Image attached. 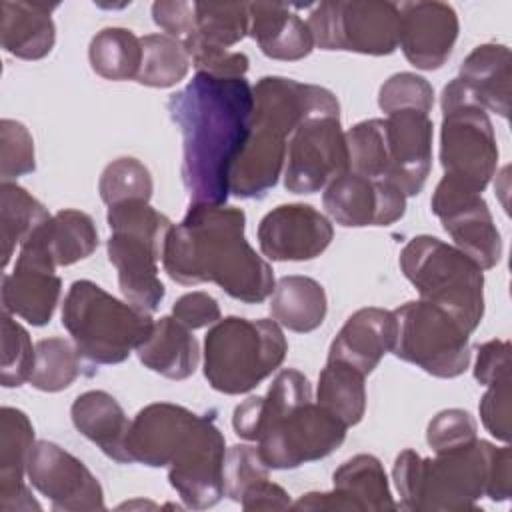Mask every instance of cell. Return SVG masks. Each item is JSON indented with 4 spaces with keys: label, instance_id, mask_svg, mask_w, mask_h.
Masks as SVG:
<instances>
[{
    "label": "cell",
    "instance_id": "6da1fadb",
    "mask_svg": "<svg viewBox=\"0 0 512 512\" xmlns=\"http://www.w3.org/2000/svg\"><path fill=\"white\" fill-rule=\"evenodd\" d=\"M254 108L246 78L196 72L168 100L182 134V182L192 204H226L230 174L244 150Z\"/></svg>",
    "mask_w": 512,
    "mask_h": 512
},
{
    "label": "cell",
    "instance_id": "7a4b0ae2",
    "mask_svg": "<svg viewBox=\"0 0 512 512\" xmlns=\"http://www.w3.org/2000/svg\"><path fill=\"white\" fill-rule=\"evenodd\" d=\"M244 226L246 216L236 206L192 204L164 240L166 274L184 286L214 282L246 304L264 302L274 290V272L248 244Z\"/></svg>",
    "mask_w": 512,
    "mask_h": 512
},
{
    "label": "cell",
    "instance_id": "3957f363",
    "mask_svg": "<svg viewBox=\"0 0 512 512\" xmlns=\"http://www.w3.org/2000/svg\"><path fill=\"white\" fill-rule=\"evenodd\" d=\"M126 446L132 462L168 466L170 486L188 508L206 510L222 500L226 440L214 418L154 402L132 420Z\"/></svg>",
    "mask_w": 512,
    "mask_h": 512
},
{
    "label": "cell",
    "instance_id": "277c9868",
    "mask_svg": "<svg viewBox=\"0 0 512 512\" xmlns=\"http://www.w3.org/2000/svg\"><path fill=\"white\" fill-rule=\"evenodd\" d=\"M232 426L256 450L268 470H290L330 456L346 438V426L312 400L308 378L284 368L264 396L234 408Z\"/></svg>",
    "mask_w": 512,
    "mask_h": 512
},
{
    "label": "cell",
    "instance_id": "5b68a950",
    "mask_svg": "<svg viewBox=\"0 0 512 512\" xmlns=\"http://www.w3.org/2000/svg\"><path fill=\"white\" fill-rule=\"evenodd\" d=\"M252 94L250 132L230 174V194L238 198H262L276 186L286 162V138L306 118L340 112V104L328 88L284 76L260 78Z\"/></svg>",
    "mask_w": 512,
    "mask_h": 512
},
{
    "label": "cell",
    "instance_id": "8992f818",
    "mask_svg": "<svg viewBox=\"0 0 512 512\" xmlns=\"http://www.w3.org/2000/svg\"><path fill=\"white\" fill-rule=\"evenodd\" d=\"M494 444L474 440L466 446L422 458L402 450L392 468L400 506L412 512H464L476 510L486 496Z\"/></svg>",
    "mask_w": 512,
    "mask_h": 512
},
{
    "label": "cell",
    "instance_id": "52a82bcc",
    "mask_svg": "<svg viewBox=\"0 0 512 512\" xmlns=\"http://www.w3.org/2000/svg\"><path fill=\"white\" fill-rule=\"evenodd\" d=\"M150 314L114 298L92 280H76L62 304V326L82 358L94 364H120L150 334Z\"/></svg>",
    "mask_w": 512,
    "mask_h": 512
},
{
    "label": "cell",
    "instance_id": "ba28073f",
    "mask_svg": "<svg viewBox=\"0 0 512 512\" xmlns=\"http://www.w3.org/2000/svg\"><path fill=\"white\" fill-rule=\"evenodd\" d=\"M112 230L106 248L108 260L118 270V286L126 302L154 312L164 300V284L158 278V260L172 228L168 216L144 200H128L108 206Z\"/></svg>",
    "mask_w": 512,
    "mask_h": 512
},
{
    "label": "cell",
    "instance_id": "9c48e42d",
    "mask_svg": "<svg viewBox=\"0 0 512 512\" xmlns=\"http://www.w3.org/2000/svg\"><path fill=\"white\" fill-rule=\"evenodd\" d=\"M400 268L420 300L446 310L470 334L484 316V272L456 246L414 236L400 252Z\"/></svg>",
    "mask_w": 512,
    "mask_h": 512
},
{
    "label": "cell",
    "instance_id": "30bf717a",
    "mask_svg": "<svg viewBox=\"0 0 512 512\" xmlns=\"http://www.w3.org/2000/svg\"><path fill=\"white\" fill-rule=\"evenodd\" d=\"M286 352L278 322L228 316L204 338V376L222 394H244L280 368Z\"/></svg>",
    "mask_w": 512,
    "mask_h": 512
},
{
    "label": "cell",
    "instance_id": "8fae6325",
    "mask_svg": "<svg viewBox=\"0 0 512 512\" xmlns=\"http://www.w3.org/2000/svg\"><path fill=\"white\" fill-rule=\"evenodd\" d=\"M440 106V164L444 176L482 194L498 166L492 122L460 78L444 86Z\"/></svg>",
    "mask_w": 512,
    "mask_h": 512
},
{
    "label": "cell",
    "instance_id": "7c38bea8",
    "mask_svg": "<svg viewBox=\"0 0 512 512\" xmlns=\"http://www.w3.org/2000/svg\"><path fill=\"white\" fill-rule=\"evenodd\" d=\"M396 316V340L392 354L436 378H456L470 366V332L446 310L410 300L392 310Z\"/></svg>",
    "mask_w": 512,
    "mask_h": 512
},
{
    "label": "cell",
    "instance_id": "4fadbf2b",
    "mask_svg": "<svg viewBox=\"0 0 512 512\" xmlns=\"http://www.w3.org/2000/svg\"><path fill=\"white\" fill-rule=\"evenodd\" d=\"M398 4L392 2H322L306 24L314 46L386 56L398 48Z\"/></svg>",
    "mask_w": 512,
    "mask_h": 512
},
{
    "label": "cell",
    "instance_id": "5bb4252c",
    "mask_svg": "<svg viewBox=\"0 0 512 512\" xmlns=\"http://www.w3.org/2000/svg\"><path fill=\"white\" fill-rule=\"evenodd\" d=\"M344 172H348V148L340 112L306 118L288 142L284 188L294 194H314Z\"/></svg>",
    "mask_w": 512,
    "mask_h": 512
},
{
    "label": "cell",
    "instance_id": "9a60e30c",
    "mask_svg": "<svg viewBox=\"0 0 512 512\" xmlns=\"http://www.w3.org/2000/svg\"><path fill=\"white\" fill-rule=\"evenodd\" d=\"M430 206L456 242V248L482 270L494 268L500 262L502 238L482 194L442 176Z\"/></svg>",
    "mask_w": 512,
    "mask_h": 512
},
{
    "label": "cell",
    "instance_id": "2e32d148",
    "mask_svg": "<svg viewBox=\"0 0 512 512\" xmlns=\"http://www.w3.org/2000/svg\"><path fill=\"white\" fill-rule=\"evenodd\" d=\"M26 476L30 484L60 512L104 510V492L98 478L82 460L54 442L38 440L32 446Z\"/></svg>",
    "mask_w": 512,
    "mask_h": 512
},
{
    "label": "cell",
    "instance_id": "e0dca14e",
    "mask_svg": "<svg viewBox=\"0 0 512 512\" xmlns=\"http://www.w3.org/2000/svg\"><path fill=\"white\" fill-rule=\"evenodd\" d=\"M60 288L62 280L56 276V264L30 234L20 244L14 270L2 276V312L32 326H44L56 310Z\"/></svg>",
    "mask_w": 512,
    "mask_h": 512
},
{
    "label": "cell",
    "instance_id": "ac0fdd59",
    "mask_svg": "<svg viewBox=\"0 0 512 512\" xmlns=\"http://www.w3.org/2000/svg\"><path fill=\"white\" fill-rule=\"evenodd\" d=\"M322 204L328 216L346 228L390 226L406 212V196L392 182L350 170L324 188Z\"/></svg>",
    "mask_w": 512,
    "mask_h": 512
},
{
    "label": "cell",
    "instance_id": "d6986e66",
    "mask_svg": "<svg viewBox=\"0 0 512 512\" xmlns=\"http://www.w3.org/2000/svg\"><path fill=\"white\" fill-rule=\"evenodd\" d=\"M330 492H308L290 508L294 510H346L388 512L396 510L382 462L372 454H356L332 476Z\"/></svg>",
    "mask_w": 512,
    "mask_h": 512
},
{
    "label": "cell",
    "instance_id": "ffe728a7",
    "mask_svg": "<svg viewBox=\"0 0 512 512\" xmlns=\"http://www.w3.org/2000/svg\"><path fill=\"white\" fill-rule=\"evenodd\" d=\"M332 236V222L310 204H282L258 226L260 250L276 262L312 260L330 246Z\"/></svg>",
    "mask_w": 512,
    "mask_h": 512
},
{
    "label": "cell",
    "instance_id": "44dd1931",
    "mask_svg": "<svg viewBox=\"0 0 512 512\" xmlns=\"http://www.w3.org/2000/svg\"><path fill=\"white\" fill-rule=\"evenodd\" d=\"M398 44L420 70H438L458 38V16L444 2H404L398 6Z\"/></svg>",
    "mask_w": 512,
    "mask_h": 512
},
{
    "label": "cell",
    "instance_id": "7402d4cb",
    "mask_svg": "<svg viewBox=\"0 0 512 512\" xmlns=\"http://www.w3.org/2000/svg\"><path fill=\"white\" fill-rule=\"evenodd\" d=\"M432 120L418 110H398L384 120L388 182L404 196L422 192L432 166Z\"/></svg>",
    "mask_w": 512,
    "mask_h": 512
},
{
    "label": "cell",
    "instance_id": "603a6c76",
    "mask_svg": "<svg viewBox=\"0 0 512 512\" xmlns=\"http://www.w3.org/2000/svg\"><path fill=\"white\" fill-rule=\"evenodd\" d=\"M396 340V316L392 310L366 306L356 310L330 344L328 360H340L368 376Z\"/></svg>",
    "mask_w": 512,
    "mask_h": 512
},
{
    "label": "cell",
    "instance_id": "cb8c5ba5",
    "mask_svg": "<svg viewBox=\"0 0 512 512\" xmlns=\"http://www.w3.org/2000/svg\"><path fill=\"white\" fill-rule=\"evenodd\" d=\"M34 428L30 418L18 410L4 406L0 410V510H40L24 484L28 458L34 446Z\"/></svg>",
    "mask_w": 512,
    "mask_h": 512
},
{
    "label": "cell",
    "instance_id": "d4e9b609",
    "mask_svg": "<svg viewBox=\"0 0 512 512\" xmlns=\"http://www.w3.org/2000/svg\"><path fill=\"white\" fill-rule=\"evenodd\" d=\"M76 430L94 442L108 458L120 464H132L128 454L130 420L118 400L104 390H88L80 394L70 408Z\"/></svg>",
    "mask_w": 512,
    "mask_h": 512
},
{
    "label": "cell",
    "instance_id": "484cf974",
    "mask_svg": "<svg viewBox=\"0 0 512 512\" xmlns=\"http://www.w3.org/2000/svg\"><path fill=\"white\" fill-rule=\"evenodd\" d=\"M250 30L260 50L274 60H302L314 48L308 24L286 4L252 2L248 4Z\"/></svg>",
    "mask_w": 512,
    "mask_h": 512
},
{
    "label": "cell",
    "instance_id": "4316f807",
    "mask_svg": "<svg viewBox=\"0 0 512 512\" xmlns=\"http://www.w3.org/2000/svg\"><path fill=\"white\" fill-rule=\"evenodd\" d=\"M136 354L148 370L170 380L190 378L200 362L198 340L174 316L156 320Z\"/></svg>",
    "mask_w": 512,
    "mask_h": 512
},
{
    "label": "cell",
    "instance_id": "83f0119b",
    "mask_svg": "<svg viewBox=\"0 0 512 512\" xmlns=\"http://www.w3.org/2000/svg\"><path fill=\"white\" fill-rule=\"evenodd\" d=\"M58 4L2 2V46L16 58L40 60L50 54L56 42L52 10Z\"/></svg>",
    "mask_w": 512,
    "mask_h": 512
},
{
    "label": "cell",
    "instance_id": "f1b7e54d",
    "mask_svg": "<svg viewBox=\"0 0 512 512\" xmlns=\"http://www.w3.org/2000/svg\"><path fill=\"white\" fill-rule=\"evenodd\" d=\"M460 82L486 110L508 118L510 112V50L504 44H480L460 64Z\"/></svg>",
    "mask_w": 512,
    "mask_h": 512
},
{
    "label": "cell",
    "instance_id": "f546056e",
    "mask_svg": "<svg viewBox=\"0 0 512 512\" xmlns=\"http://www.w3.org/2000/svg\"><path fill=\"white\" fill-rule=\"evenodd\" d=\"M328 310L324 286L310 276H282L272 290L270 314L280 326L306 334L322 326Z\"/></svg>",
    "mask_w": 512,
    "mask_h": 512
},
{
    "label": "cell",
    "instance_id": "4dcf8cb0",
    "mask_svg": "<svg viewBox=\"0 0 512 512\" xmlns=\"http://www.w3.org/2000/svg\"><path fill=\"white\" fill-rule=\"evenodd\" d=\"M32 236L44 246L56 266H70L88 258L98 248L94 220L74 208H66L40 224Z\"/></svg>",
    "mask_w": 512,
    "mask_h": 512
},
{
    "label": "cell",
    "instance_id": "1f68e13d",
    "mask_svg": "<svg viewBox=\"0 0 512 512\" xmlns=\"http://www.w3.org/2000/svg\"><path fill=\"white\" fill-rule=\"evenodd\" d=\"M364 374L354 366L328 360L318 378L316 402L336 416L346 428L362 420L366 410V388Z\"/></svg>",
    "mask_w": 512,
    "mask_h": 512
},
{
    "label": "cell",
    "instance_id": "d6a6232c",
    "mask_svg": "<svg viewBox=\"0 0 512 512\" xmlns=\"http://www.w3.org/2000/svg\"><path fill=\"white\" fill-rule=\"evenodd\" d=\"M88 58L92 70L106 80H136L142 62V42L132 30L110 26L90 40Z\"/></svg>",
    "mask_w": 512,
    "mask_h": 512
},
{
    "label": "cell",
    "instance_id": "836d02e7",
    "mask_svg": "<svg viewBox=\"0 0 512 512\" xmlns=\"http://www.w3.org/2000/svg\"><path fill=\"white\" fill-rule=\"evenodd\" d=\"M0 240H2V266L6 268L16 246L22 244L50 214L28 190L14 182L0 186Z\"/></svg>",
    "mask_w": 512,
    "mask_h": 512
},
{
    "label": "cell",
    "instance_id": "e575fe53",
    "mask_svg": "<svg viewBox=\"0 0 512 512\" xmlns=\"http://www.w3.org/2000/svg\"><path fill=\"white\" fill-rule=\"evenodd\" d=\"M196 32L184 42V48L206 44L224 48L238 44L250 30L248 4L244 2H194Z\"/></svg>",
    "mask_w": 512,
    "mask_h": 512
},
{
    "label": "cell",
    "instance_id": "d590c367",
    "mask_svg": "<svg viewBox=\"0 0 512 512\" xmlns=\"http://www.w3.org/2000/svg\"><path fill=\"white\" fill-rule=\"evenodd\" d=\"M142 42V62L136 82L150 88H170L186 78L190 56L182 42L168 34H146Z\"/></svg>",
    "mask_w": 512,
    "mask_h": 512
},
{
    "label": "cell",
    "instance_id": "8d00e7d4",
    "mask_svg": "<svg viewBox=\"0 0 512 512\" xmlns=\"http://www.w3.org/2000/svg\"><path fill=\"white\" fill-rule=\"evenodd\" d=\"M82 364L74 342L42 338L36 342V358L30 384L42 392H60L80 376Z\"/></svg>",
    "mask_w": 512,
    "mask_h": 512
},
{
    "label": "cell",
    "instance_id": "74e56055",
    "mask_svg": "<svg viewBox=\"0 0 512 512\" xmlns=\"http://www.w3.org/2000/svg\"><path fill=\"white\" fill-rule=\"evenodd\" d=\"M346 136L348 170L372 180H388L386 130L382 118L354 124Z\"/></svg>",
    "mask_w": 512,
    "mask_h": 512
},
{
    "label": "cell",
    "instance_id": "f35d334b",
    "mask_svg": "<svg viewBox=\"0 0 512 512\" xmlns=\"http://www.w3.org/2000/svg\"><path fill=\"white\" fill-rule=\"evenodd\" d=\"M154 182L150 170L136 158L124 156L110 162L98 182V192L104 204L114 206L128 200L150 202Z\"/></svg>",
    "mask_w": 512,
    "mask_h": 512
},
{
    "label": "cell",
    "instance_id": "ab89813d",
    "mask_svg": "<svg viewBox=\"0 0 512 512\" xmlns=\"http://www.w3.org/2000/svg\"><path fill=\"white\" fill-rule=\"evenodd\" d=\"M36 358L30 334L20 326L12 314L2 312V366L0 380L4 388H18L30 380Z\"/></svg>",
    "mask_w": 512,
    "mask_h": 512
},
{
    "label": "cell",
    "instance_id": "60d3db41",
    "mask_svg": "<svg viewBox=\"0 0 512 512\" xmlns=\"http://www.w3.org/2000/svg\"><path fill=\"white\" fill-rule=\"evenodd\" d=\"M378 106L386 114L398 110H418L430 114L434 106V90L426 78L412 72H398L380 86Z\"/></svg>",
    "mask_w": 512,
    "mask_h": 512
},
{
    "label": "cell",
    "instance_id": "b9f144b4",
    "mask_svg": "<svg viewBox=\"0 0 512 512\" xmlns=\"http://www.w3.org/2000/svg\"><path fill=\"white\" fill-rule=\"evenodd\" d=\"M36 170L34 140L28 128L16 120L0 122V174L2 182Z\"/></svg>",
    "mask_w": 512,
    "mask_h": 512
},
{
    "label": "cell",
    "instance_id": "7bdbcfd3",
    "mask_svg": "<svg viewBox=\"0 0 512 512\" xmlns=\"http://www.w3.org/2000/svg\"><path fill=\"white\" fill-rule=\"evenodd\" d=\"M268 478V468L262 462L256 446L236 444L226 450L224 458V496L240 502L242 494L258 480Z\"/></svg>",
    "mask_w": 512,
    "mask_h": 512
},
{
    "label": "cell",
    "instance_id": "ee69618b",
    "mask_svg": "<svg viewBox=\"0 0 512 512\" xmlns=\"http://www.w3.org/2000/svg\"><path fill=\"white\" fill-rule=\"evenodd\" d=\"M476 438V422L470 412L462 408H448L438 412L426 428V442L434 454L466 446Z\"/></svg>",
    "mask_w": 512,
    "mask_h": 512
},
{
    "label": "cell",
    "instance_id": "f6af8a7d",
    "mask_svg": "<svg viewBox=\"0 0 512 512\" xmlns=\"http://www.w3.org/2000/svg\"><path fill=\"white\" fill-rule=\"evenodd\" d=\"M510 384L512 380H504V382L486 386L488 390L480 400V418L484 428L496 440H502V442L510 440V400H512Z\"/></svg>",
    "mask_w": 512,
    "mask_h": 512
},
{
    "label": "cell",
    "instance_id": "bcb514c9",
    "mask_svg": "<svg viewBox=\"0 0 512 512\" xmlns=\"http://www.w3.org/2000/svg\"><path fill=\"white\" fill-rule=\"evenodd\" d=\"M154 22L178 42H186L196 32L194 2L186 0H160L152 4Z\"/></svg>",
    "mask_w": 512,
    "mask_h": 512
},
{
    "label": "cell",
    "instance_id": "7dc6e473",
    "mask_svg": "<svg viewBox=\"0 0 512 512\" xmlns=\"http://www.w3.org/2000/svg\"><path fill=\"white\" fill-rule=\"evenodd\" d=\"M510 342L508 340H490L478 346V358L474 366V378L492 386L510 378Z\"/></svg>",
    "mask_w": 512,
    "mask_h": 512
},
{
    "label": "cell",
    "instance_id": "c3c4849f",
    "mask_svg": "<svg viewBox=\"0 0 512 512\" xmlns=\"http://www.w3.org/2000/svg\"><path fill=\"white\" fill-rule=\"evenodd\" d=\"M172 316L186 328L196 330L216 324L220 320V306L206 292H188L174 302Z\"/></svg>",
    "mask_w": 512,
    "mask_h": 512
},
{
    "label": "cell",
    "instance_id": "681fc988",
    "mask_svg": "<svg viewBox=\"0 0 512 512\" xmlns=\"http://www.w3.org/2000/svg\"><path fill=\"white\" fill-rule=\"evenodd\" d=\"M240 506L244 510H286L292 506V502H290V494L282 486L264 478L252 484L242 494Z\"/></svg>",
    "mask_w": 512,
    "mask_h": 512
},
{
    "label": "cell",
    "instance_id": "f907efd6",
    "mask_svg": "<svg viewBox=\"0 0 512 512\" xmlns=\"http://www.w3.org/2000/svg\"><path fill=\"white\" fill-rule=\"evenodd\" d=\"M512 450L510 446L494 448L492 462H490V474L486 484V496L494 502H504L510 498L512 490Z\"/></svg>",
    "mask_w": 512,
    "mask_h": 512
}]
</instances>
